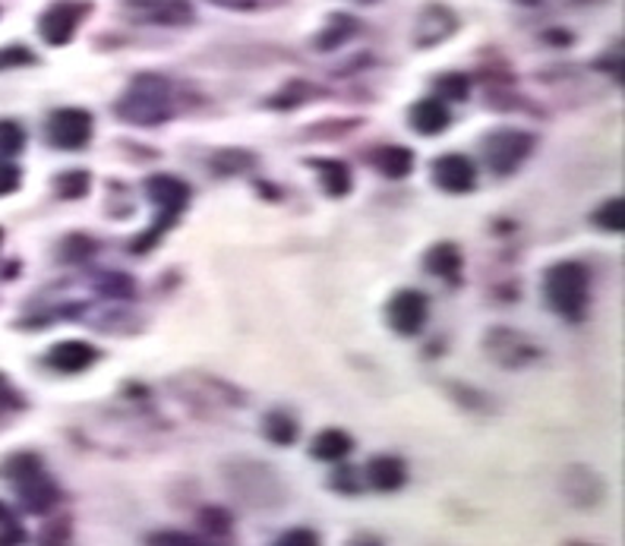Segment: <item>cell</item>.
<instances>
[{"mask_svg":"<svg viewBox=\"0 0 625 546\" xmlns=\"http://www.w3.org/2000/svg\"><path fill=\"white\" fill-rule=\"evenodd\" d=\"M257 152L250 149H237V146H228V149H215L209 156V171L215 177H237V174H250L257 167Z\"/></svg>","mask_w":625,"mask_h":546,"instance_id":"cell-23","label":"cell"},{"mask_svg":"<svg viewBox=\"0 0 625 546\" xmlns=\"http://www.w3.org/2000/svg\"><path fill=\"white\" fill-rule=\"evenodd\" d=\"M560 493L575 512H593L607 499V481H603L600 471H593L591 464L575 461V464L562 468Z\"/></svg>","mask_w":625,"mask_h":546,"instance_id":"cell-8","label":"cell"},{"mask_svg":"<svg viewBox=\"0 0 625 546\" xmlns=\"http://www.w3.org/2000/svg\"><path fill=\"white\" fill-rule=\"evenodd\" d=\"M543 303L565 322H585L591 310V269L578 259H560L543 269Z\"/></svg>","mask_w":625,"mask_h":546,"instance_id":"cell-4","label":"cell"},{"mask_svg":"<svg viewBox=\"0 0 625 546\" xmlns=\"http://www.w3.org/2000/svg\"><path fill=\"white\" fill-rule=\"evenodd\" d=\"M26 142H29V136H26L23 124L7 121V117L0 121V159H16V156H23Z\"/></svg>","mask_w":625,"mask_h":546,"instance_id":"cell-33","label":"cell"},{"mask_svg":"<svg viewBox=\"0 0 625 546\" xmlns=\"http://www.w3.org/2000/svg\"><path fill=\"white\" fill-rule=\"evenodd\" d=\"M429 320V297L417 288H401L386 303V322L398 338H417Z\"/></svg>","mask_w":625,"mask_h":546,"instance_id":"cell-9","label":"cell"},{"mask_svg":"<svg viewBox=\"0 0 625 546\" xmlns=\"http://www.w3.org/2000/svg\"><path fill=\"white\" fill-rule=\"evenodd\" d=\"M0 244H3V231H0Z\"/></svg>","mask_w":625,"mask_h":546,"instance_id":"cell-45","label":"cell"},{"mask_svg":"<svg viewBox=\"0 0 625 546\" xmlns=\"http://www.w3.org/2000/svg\"><path fill=\"white\" fill-rule=\"evenodd\" d=\"M354 451V439L348 430H320L313 439H310V458L323 461V464H338L345 461L348 455Z\"/></svg>","mask_w":625,"mask_h":546,"instance_id":"cell-21","label":"cell"},{"mask_svg":"<svg viewBox=\"0 0 625 546\" xmlns=\"http://www.w3.org/2000/svg\"><path fill=\"white\" fill-rule=\"evenodd\" d=\"M591 222L603 234H623L625 231V202L623 196H616V199H607V202H600L597 209L591 212Z\"/></svg>","mask_w":625,"mask_h":546,"instance_id":"cell-31","label":"cell"},{"mask_svg":"<svg viewBox=\"0 0 625 546\" xmlns=\"http://www.w3.org/2000/svg\"><path fill=\"white\" fill-rule=\"evenodd\" d=\"M13 489H16V502L23 506V512L29 514L54 512L61 502V486L45 468H38L29 477L13 483Z\"/></svg>","mask_w":625,"mask_h":546,"instance_id":"cell-14","label":"cell"},{"mask_svg":"<svg viewBox=\"0 0 625 546\" xmlns=\"http://www.w3.org/2000/svg\"><path fill=\"white\" fill-rule=\"evenodd\" d=\"M26 528L23 521L16 518V512L10 506L0 502V546H13V544H26Z\"/></svg>","mask_w":625,"mask_h":546,"instance_id":"cell-34","label":"cell"},{"mask_svg":"<svg viewBox=\"0 0 625 546\" xmlns=\"http://www.w3.org/2000/svg\"><path fill=\"white\" fill-rule=\"evenodd\" d=\"M537 149V133L518 127H496L480 139V159L493 177H512Z\"/></svg>","mask_w":625,"mask_h":546,"instance_id":"cell-5","label":"cell"},{"mask_svg":"<svg viewBox=\"0 0 625 546\" xmlns=\"http://www.w3.org/2000/svg\"><path fill=\"white\" fill-rule=\"evenodd\" d=\"M433 92L436 98H442L446 104H455V101H464L471 96V79L464 73H442L433 79Z\"/></svg>","mask_w":625,"mask_h":546,"instance_id":"cell-32","label":"cell"},{"mask_svg":"<svg viewBox=\"0 0 625 546\" xmlns=\"http://www.w3.org/2000/svg\"><path fill=\"white\" fill-rule=\"evenodd\" d=\"M92 288L99 294L101 300H117V303H127L136 297V282L127 272H99L92 278Z\"/></svg>","mask_w":625,"mask_h":546,"instance_id":"cell-26","label":"cell"},{"mask_svg":"<svg viewBox=\"0 0 625 546\" xmlns=\"http://www.w3.org/2000/svg\"><path fill=\"white\" fill-rule=\"evenodd\" d=\"M518 3H522V7H537L540 0H518Z\"/></svg>","mask_w":625,"mask_h":546,"instance_id":"cell-43","label":"cell"},{"mask_svg":"<svg viewBox=\"0 0 625 546\" xmlns=\"http://www.w3.org/2000/svg\"><path fill=\"white\" fill-rule=\"evenodd\" d=\"M329 486L335 489V493H341V496H358V493L363 489L361 471H354L351 464L338 461V471L329 477Z\"/></svg>","mask_w":625,"mask_h":546,"instance_id":"cell-36","label":"cell"},{"mask_svg":"<svg viewBox=\"0 0 625 546\" xmlns=\"http://www.w3.org/2000/svg\"><path fill=\"white\" fill-rule=\"evenodd\" d=\"M101 360V351L92 342H83V338H64L58 345H51L45 353V363L61 373V376H79L86 370H92Z\"/></svg>","mask_w":625,"mask_h":546,"instance_id":"cell-13","label":"cell"},{"mask_svg":"<svg viewBox=\"0 0 625 546\" xmlns=\"http://www.w3.org/2000/svg\"><path fill=\"white\" fill-rule=\"evenodd\" d=\"M199 531L205 534V544H215V541H230L234 534V514L225 506H205L197 518Z\"/></svg>","mask_w":625,"mask_h":546,"instance_id":"cell-27","label":"cell"},{"mask_svg":"<svg viewBox=\"0 0 625 546\" xmlns=\"http://www.w3.org/2000/svg\"><path fill=\"white\" fill-rule=\"evenodd\" d=\"M275 544L278 546H316L320 544V534H316V531H310V528H291V531H285Z\"/></svg>","mask_w":625,"mask_h":546,"instance_id":"cell-41","label":"cell"},{"mask_svg":"<svg viewBox=\"0 0 625 546\" xmlns=\"http://www.w3.org/2000/svg\"><path fill=\"white\" fill-rule=\"evenodd\" d=\"M263 436L272 443V446H295L297 436H300V426H297V420L285 411V408H272V411H265L263 418Z\"/></svg>","mask_w":625,"mask_h":546,"instance_id":"cell-25","label":"cell"},{"mask_svg":"<svg viewBox=\"0 0 625 546\" xmlns=\"http://www.w3.org/2000/svg\"><path fill=\"white\" fill-rule=\"evenodd\" d=\"M363 481L376 493H398L408 483V461L401 455H373L363 468Z\"/></svg>","mask_w":625,"mask_h":546,"instance_id":"cell-16","label":"cell"},{"mask_svg":"<svg viewBox=\"0 0 625 546\" xmlns=\"http://www.w3.org/2000/svg\"><path fill=\"white\" fill-rule=\"evenodd\" d=\"M429 181L442 194L464 196L477 187V164L461 156V152H446L429 161Z\"/></svg>","mask_w":625,"mask_h":546,"instance_id":"cell-12","label":"cell"},{"mask_svg":"<svg viewBox=\"0 0 625 546\" xmlns=\"http://www.w3.org/2000/svg\"><path fill=\"white\" fill-rule=\"evenodd\" d=\"M459 29L461 20L455 16V10H449L446 3H429V7H424V13L417 16V26H414V48H421V51L436 48V45L449 41Z\"/></svg>","mask_w":625,"mask_h":546,"instance_id":"cell-15","label":"cell"},{"mask_svg":"<svg viewBox=\"0 0 625 546\" xmlns=\"http://www.w3.org/2000/svg\"><path fill=\"white\" fill-rule=\"evenodd\" d=\"M303 164L316 171L320 187H323V194L329 196V199H345L354 190V174H351V167L341 159H307Z\"/></svg>","mask_w":625,"mask_h":546,"instance_id":"cell-18","label":"cell"},{"mask_svg":"<svg viewBox=\"0 0 625 546\" xmlns=\"http://www.w3.org/2000/svg\"><path fill=\"white\" fill-rule=\"evenodd\" d=\"M218 471L230 496L253 512H275L288 499V486L282 474L260 458H228L222 461Z\"/></svg>","mask_w":625,"mask_h":546,"instance_id":"cell-2","label":"cell"},{"mask_svg":"<svg viewBox=\"0 0 625 546\" xmlns=\"http://www.w3.org/2000/svg\"><path fill=\"white\" fill-rule=\"evenodd\" d=\"M354 3H376V0H354Z\"/></svg>","mask_w":625,"mask_h":546,"instance_id":"cell-44","label":"cell"},{"mask_svg":"<svg viewBox=\"0 0 625 546\" xmlns=\"http://www.w3.org/2000/svg\"><path fill=\"white\" fill-rule=\"evenodd\" d=\"M370 164H373L386 181H404V177H411V171H414V149H408V146H379V149L370 156Z\"/></svg>","mask_w":625,"mask_h":546,"instance_id":"cell-22","label":"cell"},{"mask_svg":"<svg viewBox=\"0 0 625 546\" xmlns=\"http://www.w3.org/2000/svg\"><path fill=\"white\" fill-rule=\"evenodd\" d=\"M358 33H361V23L354 20V16H348V13H335V16H329V23H326V29L316 35V51H326V54H332V51H338V48H345L351 38H358Z\"/></svg>","mask_w":625,"mask_h":546,"instance_id":"cell-24","label":"cell"},{"mask_svg":"<svg viewBox=\"0 0 625 546\" xmlns=\"http://www.w3.org/2000/svg\"><path fill=\"white\" fill-rule=\"evenodd\" d=\"M408 124H411L414 133H421V136H442L446 129L452 127V111H449V104H446L442 98H421V101L411 104Z\"/></svg>","mask_w":625,"mask_h":546,"instance_id":"cell-17","label":"cell"},{"mask_svg":"<svg viewBox=\"0 0 625 546\" xmlns=\"http://www.w3.org/2000/svg\"><path fill=\"white\" fill-rule=\"evenodd\" d=\"M146 544L197 546V544H205V541H199V537H193V534H184V531H155V534H149V537H146Z\"/></svg>","mask_w":625,"mask_h":546,"instance_id":"cell-40","label":"cell"},{"mask_svg":"<svg viewBox=\"0 0 625 546\" xmlns=\"http://www.w3.org/2000/svg\"><path fill=\"white\" fill-rule=\"evenodd\" d=\"M54 194L66 199V202H76V199H86L92 194V171L86 167H73L54 177Z\"/></svg>","mask_w":625,"mask_h":546,"instance_id":"cell-29","label":"cell"},{"mask_svg":"<svg viewBox=\"0 0 625 546\" xmlns=\"http://www.w3.org/2000/svg\"><path fill=\"white\" fill-rule=\"evenodd\" d=\"M96 136V117L86 108H54L45 121V139L58 152H83Z\"/></svg>","mask_w":625,"mask_h":546,"instance_id":"cell-6","label":"cell"},{"mask_svg":"<svg viewBox=\"0 0 625 546\" xmlns=\"http://www.w3.org/2000/svg\"><path fill=\"white\" fill-rule=\"evenodd\" d=\"M38 468H45L41 455H35V451H16V455H10V458L0 461V481H23V477H29Z\"/></svg>","mask_w":625,"mask_h":546,"instance_id":"cell-30","label":"cell"},{"mask_svg":"<svg viewBox=\"0 0 625 546\" xmlns=\"http://www.w3.org/2000/svg\"><path fill=\"white\" fill-rule=\"evenodd\" d=\"M209 3H215V7H222V10H240V13L260 7V0H209Z\"/></svg>","mask_w":625,"mask_h":546,"instance_id":"cell-42","label":"cell"},{"mask_svg":"<svg viewBox=\"0 0 625 546\" xmlns=\"http://www.w3.org/2000/svg\"><path fill=\"white\" fill-rule=\"evenodd\" d=\"M23 187V167L13 159H0V196L16 194Z\"/></svg>","mask_w":625,"mask_h":546,"instance_id":"cell-39","label":"cell"},{"mask_svg":"<svg viewBox=\"0 0 625 546\" xmlns=\"http://www.w3.org/2000/svg\"><path fill=\"white\" fill-rule=\"evenodd\" d=\"M89 3H79V0H64V3H54L48 7L41 16H38V35L45 45L51 48H64L73 41V35L79 29V23L89 16Z\"/></svg>","mask_w":625,"mask_h":546,"instance_id":"cell-11","label":"cell"},{"mask_svg":"<svg viewBox=\"0 0 625 546\" xmlns=\"http://www.w3.org/2000/svg\"><path fill=\"white\" fill-rule=\"evenodd\" d=\"M142 194L155 206L159 215H155V222L146 227L136 240H130V253H136V257L152 253V250L165 240L167 231H174L177 222L187 215L190 199H193L190 184L180 181V177H174V174H152V177H146Z\"/></svg>","mask_w":625,"mask_h":546,"instance_id":"cell-3","label":"cell"},{"mask_svg":"<svg viewBox=\"0 0 625 546\" xmlns=\"http://www.w3.org/2000/svg\"><path fill=\"white\" fill-rule=\"evenodd\" d=\"M316 98H329V89L316 86L310 79H288L275 96L265 98V108H272V111H297V108H303V104H310Z\"/></svg>","mask_w":625,"mask_h":546,"instance_id":"cell-20","label":"cell"},{"mask_svg":"<svg viewBox=\"0 0 625 546\" xmlns=\"http://www.w3.org/2000/svg\"><path fill=\"white\" fill-rule=\"evenodd\" d=\"M13 411H26V398L23 392H16L10 376L0 373V414H13Z\"/></svg>","mask_w":625,"mask_h":546,"instance_id":"cell-38","label":"cell"},{"mask_svg":"<svg viewBox=\"0 0 625 546\" xmlns=\"http://www.w3.org/2000/svg\"><path fill=\"white\" fill-rule=\"evenodd\" d=\"M424 269H427L429 275L442 278L446 285H461L464 253H461L459 244H452V240H439V244H433L427 250Z\"/></svg>","mask_w":625,"mask_h":546,"instance_id":"cell-19","label":"cell"},{"mask_svg":"<svg viewBox=\"0 0 625 546\" xmlns=\"http://www.w3.org/2000/svg\"><path fill=\"white\" fill-rule=\"evenodd\" d=\"M449 395L467 411H490V398L480 388L467 386V383H449Z\"/></svg>","mask_w":625,"mask_h":546,"instance_id":"cell-35","label":"cell"},{"mask_svg":"<svg viewBox=\"0 0 625 546\" xmlns=\"http://www.w3.org/2000/svg\"><path fill=\"white\" fill-rule=\"evenodd\" d=\"M124 13L133 23L162 29H184L197 23V10L187 0H124Z\"/></svg>","mask_w":625,"mask_h":546,"instance_id":"cell-10","label":"cell"},{"mask_svg":"<svg viewBox=\"0 0 625 546\" xmlns=\"http://www.w3.org/2000/svg\"><path fill=\"white\" fill-rule=\"evenodd\" d=\"M480 348H484V353L493 360L496 367H502V370H525V367L537 363V360L543 357V351L527 338L525 332L509 328V325H493V328L484 335Z\"/></svg>","mask_w":625,"mask_h":546,"instance_id":"cell-7","label":"cell"},{"mask_svg":"<svg viewBox=\"0 0 625 546\" xmlns=\"http://www.w3.org/2000/svg\"><path fill=\"white\" fill-rule=\"evenodd\" d=\"M101 250V244L92 234H83V231H73L66 234L64 240L58 244V259L70 262V265H79V262H89Z\"/></svg>","mask_w":625,"mask_h":546,"instance_id":"cell-28","label":"cell"},{"mask_svg":"<svg viewBox=\"0 0 625 546\" xmlns=\"http://www.w3.org/2000/svg\"><path fill=\"white\" fill-rule=\"evenodd\" d=\"M114 117L127 127L155 129L174 117V86L162 73H136L114 101Z\"/></svg>","mask_w":625,"mask_h":546,"instance_id":"cell-1","label":"cell"},{"mask_svg":"<svg viewBox=\"0 0 625 546\" xmlns=\"http://www.w3.org/2000/svg\"><path fill=\"white\" fill-rule=\"evenodd\" d=\"M38 58H35L29 48L23 45H10V48H0V73L3 70H20V66H33Z\"/></svg>","mask_w":625,"mask_h":546,"instance_id":"cell-37","label":"cell"}]
</instances>
